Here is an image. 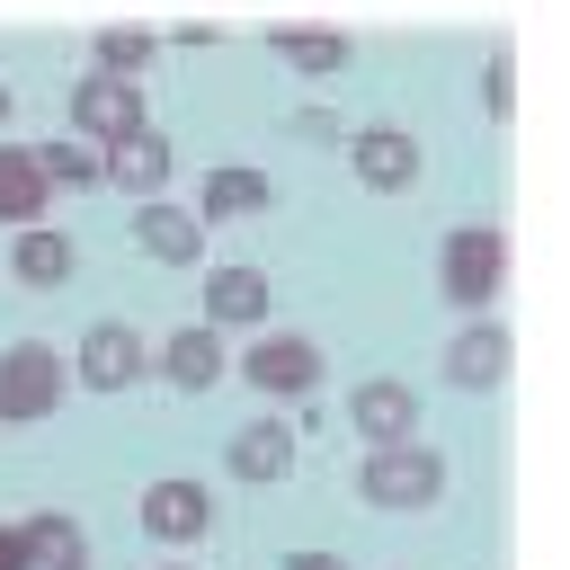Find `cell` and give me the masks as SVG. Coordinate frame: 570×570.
Returning a JSON list of instances; mask_svg holds the SVG:
<instances>
[{
	"mask_svg": "<svg viewBox=\"0 0 570 570\" xmlns=\"http://www.w3.org/2000/svg\"><path fill=\"white\" fill-rule=\"evenodd\" d=\"M205 321L214 330H258L267 321V276L258 267H214L205 276Z\"/></svg>",
	"mask_w": 570,
	"mask_h": 570,
	"instance_id": "obj_14",
	"label": "cell"
},
{
	"mask_svg": "<svg viewBox=\"0 0 570 570\" xmlns=\"http://www.w3.org/2000/svg\"><path fill=\"white\" fill-rule=\"evenodd\" d=\"M18 534H27V570H89V534L62 508H36Z\"/></svg>",
	"mask_w": 570,
	"mask_h": 570,
	"instance_id": "obj_17",
	"label": "cell"
},
{
	"mask_svg": "<svg viewBox=\"0 0 570 570\" xmlns=\"http://www.w3.org/2000/svg\"><path fill=\"white\" fill-rule=\"evenodd\" d=\"M45 196H53V178L36 169V151L0 142V223H9V232H18V223H36V214H45Z\"/></svg>",
	"mask_w": 570,
	"mask_h": 570,
	"instance_id": "obj_20",
	"label": "cell"
},
{
	"mask_svg": "<svg viewBox=\"0 0 570 570\" xmlns=\"http://www.w3.org/2000/svg\"><path fill=\"white\" fill-rule=\"evenodd\" d=\"M0 116H9V89H0Z\"/></svg>",
	"mask_w": 570,
	"mask_h": 570,
	"instance_id": "obj_27",
	"label": "cell"
},
{
	"mask_svg": "<svg viewBox=\"0 0 570 570\" xmlns=\"http://www.w3.org/2000/svg\"><path fill=\"white\" fill-rule=\"evenodd\" d=\"M0 570H27V534L18 525H0Z\"/></svg>",
	"mask_w": 570,
	"mask_h": 570,
	"instance_id": "obj_25",
	"label": "cell"
},
{
	"mask_svg": "<svg viewBox=\"0 0 570 570\" xmlns=\"http://www.w3.org/2000/svg\"><path fill=\"white\" fill-rule=\"evenodd\" d=\"M481 107H490V116H508V62H490V71H481Z\"/></svg>",
	"mask_w": 570,
	"mask_h": 570,
	"instance_id": "obj_24",
	"label": "cell"
},
{
	"mask_svg": "<svg viewBox=\"0 0 570 570\" xmlns=\"http://www.w3.org/2000/svg\"><path fill=\"white\" fill-rule=\"evenodd\" d=\"M267 45H276V62H285V71H303V80L347 71V36H338V27H276Z\"/></svg>",
	"mask_w": 570,
	"mask_h": 570,
	"instance_id": "obj_18",
	"label": "cell"
},
{
	"mask_svg": "<svg viewBox=\"0 0 570 570\" xmlns=\"http://www.w3.org/2000/svg\"><path fill=\"white\" fill-rule=\"evenodd\" d=\"M36 169H45V178H62V187H98V151H89V142H45V151H36Z\"/></svg>",
	"mask_w": 570,
	"mask_h": 570,
	"instance_id": "obj_22",
	"label": "cell"
},
{
	"mask_svg": "<svg viewBox=\"0 0 570 570\" xmlns=\"http://www.w3.org/2000/svg\"><path fill=\"white\" fill-rule=\"evenodd\" d=\"M9 267H18V285L27 294H53V285H71V240L53 232V223H18V249H9Z\"/></svg>",
	"mask_w": 570,
	"mask_h": 570,
	"instance_id": "obj_13",
	"label": "cell"
},
{
	"mask_svg": "<svg viewBox=\"0 0 570 570\" xmlns=\"http://www.w3.org/2000/svg\"><path fill=\"white\" fill-rule=\"evenodd\" d=\"M285 570H347L338 552H285Z\"/></svg>",
	"mask_w": 570,
	"mask_h": 570,
	"instance_id": "obj_26",
	"label": "cell"
},
{
	"mask_svg": "<svg viewBox=\"0 0 570 570\" xmlns=\"http://www.w3.org/2000/svg\"><path fill=\"white\" fill-rule=\"evenodd\" d=\"M508 356H517V338H508L499 321H472V330H454V347H445V383L490 392V383H508Z\"/></svg>",
	"mask_w": 570,
	"mask_h": 570,
	"instance_id": "obj_11",
	"label": "cell"
},
{
	"mask_svg": "<svg viewBox=\"0 0 570 570\" xmlns=\"http://www.w3.org/2000/svg\"><path fill=\"white\" fill-rule=\"evenodd\" d=\"M347 160H356V178L383 187V196L419 178V142H410L401 125H365V134H347Z\"/></svg>",
	"mask_w": 570,
	"mask_h": 570,
	"instance_id": "obj_12",
	"label": "cell"
},
{
	"mask_svg": "<svg viewBox=\"0 0 570 570\" xmlns=\"http://www.w3.org/2000/svg\"><path fill=\"white\" fill-rule=\"evenodd\" d=\"M267 205H276V187L258 169H214L205 196H196V223H240V214H267Z\"/></svg>",
	"mask_w": 570,
	"mask_h": 570,
	"instance_id": "obj_19",
	"label": "cell"
},
{
	"mask_svg": "<svg viewBox=\"0 0 570 570\" xmlns=\"http://www.w3.org/2000/svg\"><path fill=\"white\" fill-rule=\"evenodd\" d=\"M151 45H160L151 27H98V62H107V71H125V80L151 62Z\"/></svg>",
	"mask_w": 570,
	"mask_h": 570,
	"instance_id": "obj_21",
	"label": "cell"
},
{
	"mask_svg": "<svg viewBox=\"0 0 570 570\" xmlns=\"http://www.w3.org/2000/svg\"><path fill=\"white\" fill-rule=\"evenodd\" d=\"M285 134H294V142H347V125H338L330 107H294V116H285Z\"/></svg>",
	"mask_w": 570,
	"mask_h": 570,
	"instance_id": "obj_23",
	"label": "cell"
},
{
	"mask_svg": "<svg viewBox=\"0 0 570 570\" xmlns=\"http://www.w3.org/2000/svg\"><path fill=\"white\" fill-rule=\"evenodd\" d=\"M347 428H356L365 445H401V436H419V392L392 383V374H374V383L347 392Z\"/></svg>",
	"mask_w": 570,
	"mask_h": 570,
	"instance_id": "obj_7",
	"label": "cell"
},
{
	"mask_svg": "<svg viewBox=\"0 0 570 570\" xmlns=\"http://www.w3.org/2000/svg\"><path fill=\"white\" fill-rule=\"evenodd\" d=\"M232 472H240V481H285V472H294V428H285V419H249V428L232 436Z\"/></svg>",
	"mask_w": 570,
	"mask_h": 570,
	"instance_id": "obj_16",
	"label": "cell"
},
{
	"mask_svg": "<svg viewBox=\"0 0 570 570\" xmlns=\"http://www.w3.org/2000/svg\"><path fill=\"white\" fill-rule=\"evenodd\" d=\"M142 534L151 543H196V534H214V499H205V481H151L142 490Z\"/></svg>",
	"mask_w": 570,
	"mask_h": 570,
	"instance_id": "obj_8",
	"label": "cell"
},
{
	"mask_svg": "<svg viewBox=\"0 0 570 570\" xmlns=\"http://www.w3.org/2000/svg\"><path fill=\"white\" fill-rule=\"evenodd\" d=\"M240 374H249L267 401H294V392H312V383H321V347H312L303 330H267V338L240 356Z\"/></svg>",
	"mask_w": 570,
	"mask_h": 570,
	"instance_id": "obj_5",
	"label": "cell"
},
{
	"mask_svg": "<svg viewBox=\"0 0 570 570\" xmlns=\"http://www.w3.org/2000/svg\"><path fill=\"white\" fill-rule=\"evenodd\" d=\"M223 365H232V356H223L214 321H187V330H178V338L160 347V374H169L178 392H214V383H223Z\"/></svg>",
	"mask_w": 570,
	"mask_h": 570,
	"instance_id": "obj_15",
	"label": "cell"
},
{
	"mask_svg": "<svg viewBox=\"0 0 570 570\" xmlns=\"http://www.w3.org/2000/svg\"><path fill=\"white\" fill-rule=\"evenodd\" d=\"M436 285H445V303L490 312V294L508 285V232H499V223H463V232H445V249H436Z\"/></svg>",
	"mask_w": 570,
	"mask_h": 570,
	"instance_id": "obj_1",
	"label": "cell"
},
{
	"mask_svg": "<svg viewBox=\"0 0 570 570\" xmlns=\"http://www.w3.org/2000/svg\"><path fill=\"white\" fill-rule=\"evenodd\" d=\"M356 490H365L374 508H436V499H445V454H436V445H419V436L374 445V454H365V472H356Z\"/></svg>",
	"mask_w": 570,
	"mask_h": 570,
	"instance_id": "obj_2",
	"label": "cell"
},
{
	"mask_svg": "<svg viewBox=\"0 0 570 570\" xmlns=\"http://www.w3.org/2000/svg\"><path fill=\"white\" fill-rule=\"evenodd\" d=\"M134 240H142V258L187 267V258L205 249V223H196L187 205H169V196H142V205H134Z\"/></svg>",
	"mask_w": 570,
	"mask_h": 570,
	"instance_id": "obj_10",
	"label": "cell"
},
{
	"mask_svg": "<svg viewBox=\"0 0 570 570\" xmlns=\"http://www.w3.org/2000/svg\"><path fill=\"white\" fill-rule=\"evenodd\" d=\"M53 410H62V347L53 338L0 347V428H36Z\"/></svg>",
	"mask_w": 570,
	"mask_h": 570,
	"instance_id": "obj_3",
	"label": "cell"
},
{
	"mask_svg": "<svg viewBox=\"0 0 570 570\" xmlns=\"http://www.w3.org/2000/svg\"><path fill=\"white\" fill-rule=\"evenodd\" d=\"M142 365H151V347L134 338V321H89L80 347H71V374H80L89 392H125Z\"/></svg>",
	"mask_w": 570,
	"mask_h": 570,
	"instance_id": "obj_4",
	"label": "cell"
},
{
	"mask_svg": "<svg viewBox=\"0 0 570 570\" xmlns=\"http://www.w3.org/2000/svg\"><path fill=\"white\" fill-rule=\"evenodd\" d=\"M98 178L125 187V196H160V178H169V142H160L151 125H134V134L98 142Z\"/></svg>",
	"mask_w": 570,
	"mask_h": 570,
	"instance_id": "obj_9",
	"label": "cell"
},
{
	"mask_svg": "<svg viewBox=\"0 0 570 570\" xmlns=\"http://www.w3.org/2000/svg\"><path fill=\"white\" fill-rule=\"evenodd\" d=\"M71 125H80V142H116V134L142 125V89H134L125 71H89V80L71 89Z\"/></svg>",
	"mask_w": 570,
	"mask_h": 570,
	"instance_id": "obj_6",
	"label": "cell"
}]
</instances>
